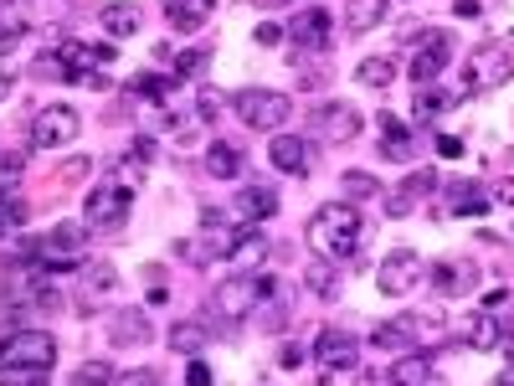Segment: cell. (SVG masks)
<instances>
[{
  "instance_id": "816d5d0a",
  "label": "cell",
  "mask_w": 514,
  "mask_h": 386,
  "mask_svg": "<svg viewBox=\"0 0 514 386\" xmlns=\"http://www.w3.org/2000/svg\"><path fill=\"white\" fill-rule=\"evenodd\" d=\"M114 386H160V376L155 371H134V376H119Z\"/></svg>"
},
{
  "instance_id": "ac0fdd59",
  "label": "cell",
  "mask_w": 514,
  "mask_h": 386,
  "mask_svg": "<svg viewBox=\"0 0 514 386\" xmlns=\"http://www.w3.org/2000/svg\"><path fill=\"white\" fill-rule=\"evenodd\" d=\"M371 350H381V356H407V350H417V325H412V314L376 325V330H371Z\"/></svg>"
},
{
  "instance_id": "8992f818",
  "label": "cell",
  "mask_w": 514,
  "mask_h": 386,
  "mask_svg": "<svg viewBox=\"0 0 514 386\" xmlns=\"http://www.w3.org/2000/svg\"><path fill=\"white\" fill-rule=\"evenodd\" d=\"M78 134H83V114L72 109V103H47V109L31 114V145L36 150H67Z\"/></svg>"
},
{
  "instance_id": "7402d4cb",
  "label": "cell",
  "mask_w": 514,
  "mask_h": 386,
  "mask_svg": "<svg viewBox=\"0 0 514 386\" xmlns=\"http://www.w3.org/2000/svg\"><path fill=\"white\" fill-rule=\"evenodd\" d=\"M247 170V155L237 145H227V139H211L206 145V175H216V181H242Z\"/></svg>"
},
{
  "instance_id": "f5cc1de1",
  "label": "cell",
  "mask_w": 514,
  "mask_h": 386,
  "mask_svg": "<svg viewBox=\"0 0 514 386\" xmlns=\"http://www.w3.org/2000/svg\"><path fill=\"white\" fill-rule=\"evenodd\" d=\"M489 201H494V206H514V175L494 186V196H489Z\"/></svg>"
},
{
  "instance_id": "9a60e30c",
  "label": "cell",
  "mask_w": 514,
  "mask_h": 386,
  "mask_svg": "<svg viewBox=\"0 0 514 386\" xmlns=\"http://www.w3.org/2000/svg\"><path fill=\"white\" fill-rule=\"evenodd\" d=\"M268 160H273V170L299 175V181H304V175L314 170V139H304V134H273Z\"/></svg>"
},
{
  "instance_id": "7a4b0ae2",
  "label": "cell",
  "mask_w": 514,
  "mask_h": 386,
  "mask_svg": "<svg viewBox=\"0 0 514 386\" xmlns=\"http://www.w3.org/2000/svg\"><path fill=\"white\" fill-rule=\"evenodd\" d=\"M263 299H273V278L263 268H252V273L222 278L216 294H211V309L222 314V320H252V309L263 304Z\"/></svg>"
},
{
  "instance_id": "681fc988",
  "label": "cell",
  "mask_w": 514,
  "mask_h": 386,
  "mask_svg": "<svg viewBox=\"0 0 514 386\" xmlns=\"http://www.w3.org/2000/svg\"><path fill=\"white\" fill-rule=\"evenodd\" d=\"M186 386H216V376H211V366H206L201 356L186 366Z\"/></svg>"
},
{
  "instance_id": "30bf717a",
  "label": "cell",
  "mask_w": 514,
  "mask_h": 386,
  "mask_svg": "<svg viewBox=\"0 0 514 386\" xmlns=\"http://www.w3.org/2000/svg\"><path fill=\"white\" fill-rule=\"evenodd\" d=\"M268 253H273V242H268L263 222H247V227H232V232H227V253H222V263H227L232 273H252V268H263V263H268Z\"/></svg>"
},
{
  "instance_id": "7dc6e473",
  "label": "cell",
  "mask_w": 514,
  "mask_h": 386,
  "mask_svg": "<svg viewBox=\"0 0 514 386\" xmlns=\"http://www.w3.org/2000/svg\"><path fill=\"white\" fill-rule=\"evenodd\" d=\"M129 160H134V165H150V160H155V139H150V134H139L134 145H129Z\"/></svg>"
},
{
  "instance_id": "e575fe53",
  "label": "cell",
  "mask_w": 514,
  "mask_h": 386,
  "mask_svg": "<svg viewBox=\"0 0 514 386\" xmlns=\"http://www.w3.org/2000/svg\"><path fill=\"white\" fill-rule=\"evenodd\" d=\"M67 386H114V366H108V361H88V366H78L67 376Z\"/></svg>"
},
{
  "instance_id": "2e32d148",
  "label": "cell",
  "mask_w": 514,
  "mask_h": 386,
  "mask_svg": "<svg viewBox=\"0 0 514 386\" xmlns=\"http://www.w3.org/2000/svg\"><path fill=\"white\" fill-rule=\"evenodd\" d=\"M458 340L473 350H494V345H504V320L494 309H468L458 320Z\"/></svg>"
},
{
  "instance_id": "4316f807",
  "label": "cell",
  "mask_w": 514,
  "mask_h": 386,
  "mask_svg": "<svg viewBox=\"0 0 514 386\" xmlns=\"http://www.w3.org/2000/svg\"><path fill=\"white\" fill-rule=\"evenodd\" d=\"M489 206H494V201L484 196L479 181H448V212H458V217H484Z\"/></svg>"
},
{
  "instance_id": "11a10c76",
  "label": "cell",
  "mask_w": 514,
  "mask_h": 386,
  "mask_svg": "<svg viewBox=\"0 0 514 386\" xmlns=\"http://www.w3.org/2000/svg\"><path fill=\"white\" fill-rule=\"evenodd\" d=\"M494 386H514V361H504V371L494 376Z\"/></svg>"
},
{
  "instance_id": "f1b7e54d",
  "label": "cell",
  "mask_w": 514,
  "mask_h": 386,
  "mask_svg": "<svg viewBox=\"0 0 514 386\" xmlns=\"http://www.w3.org/2000/svg\"><path fill=\"white\" fill-rule=\"evenodd\" d=\"M340 284H345V278H340V263H309V273H304V289L314 294V299H340Z\"/></svg>"
},
{
  "instance_id": "f6af8a7d",
  "label": "cell",
  "mask_w": 514,
  "mask_h": 386,
  "mask_svg": "<svg viewBox=\"0 0 514 386\" xmlns=\"http://www.w3.org/2000/svg\"><path fill=\"white\" fill-rule=\"evenodd\" d=\"M304 361H309V350H304V345H293V340L278 350V366H283V371H299Z\"/></svg>"
},
{
  "instance_id": "8d00e7d4",
  "label": "cell",
  "mask_w": 514,
  "mask_h": 386,
  "mask_svg": "<svg viewBox=\"0 0 514 386\" xmlns=\"http://www.w3.org/2000/svg\"><path fill=\"white\" fill-rule=\"evenodd\" d=\"M206 62H211V47H191V52H175V67H170V73H175L180 83H186V78H196V73H201Z\"/></svg>"
},
{
  "instance_id": "836d02e7",
  "label": "cell",
  "mask_w": 514,
  "mask_h": 386,
  "mask_svg": "<svg viewBox=\"0 0 514 386\" xmlns=\"http://www.w3.org/2000/svg\"><path fill=\"white\" fill-rule=\"evenodd\" d=\"M340 191H345L350 201H365V196H386V191H381V181H376V175H365V170H345V175H340Z\"/></svg>"
},
{
  "instance_id": "e0dca14e",
  "label": "cell",
  "mask_w": 514,
  "mask_h": 386,
  "mask_svg": "<svg viewBox=\"0 0 514 386\" xmlns=\"http://www.w3.org/2000/svg\"><path fill=\"white\" fill-rule=\"evenodd\" d=\"M155 325H150V314L144 309H119V314H108V340H114L119 350H139V345H150Z\"/></svg>"
},
{
  "instance_id": "1f68e13d",
  "label": "cell",
  "mask_w": 514,
  "mask_h": 386,
  "mask_svg": "<svg viewBox=\"0 0 514 386\" xmlns=\"http://www.w3.org/2000/svg\"><path fill=\"white\" fill-rule=\"evenodd\" d=\"M355 78H360L365 88H391V83H396V62H391V57H365Z\"/></svg>"
},
{
  "instance_id": "4dcf8cb0",
  "label": "cell",
  "mask_w": 514,
  "mask_h": 386,
  "mask_svg": "<svg viewBox=\"0 0 514 386\" xmlns=\"http://www.w3.org/2000/svg\"><path fill=\"white\" fill-rule=\"evenodd\" d=\"M252 325L263 330V335H283L288 330V304L283 299H263V304L252 309Z\"/></svg>"
},
{
  "instance_id": "6da1fadb",
  "label": "cell",
  "mask_w": 514,
  "mask_h": 386,
  "mask_svg": "<svg viewBox=\"0 0 514 386\" xmlns=\"http://www.w3.org/2000/svg\"><path fill=\"white\" fill-rule=\"evenodd\" d=\"M304 242L324 263H350L360 253V242H365V222L355 212V201H324L304 227Z\"/></svg>"
},
{
  "instance_id": "ba28073f",
  "label": "cell",
  "mask_w": 514,
  "mask_h": 386,
  "mask_svg": "<svg viewBox=\"0 0 514 386\" xmlns=\"http://www.w3.org/2000/svg\"><path fill=\"white\" fill-rule=\"evenodd\" d=\"M129 191H119L114 181H98L88 196H83V222L88 227H103V232H119L129 222Z\"/></svg>"
},
{
  "instance_id": "ee69618b",
  "label": "cell",
  "mask_w": 514,
  "mask_h": 386,
  "mask_svg": "<svg viewBox=\"0 0 514 386\" xmlns=\"http://www.w3.org/2000/svg\"><path fill=\"white\" fill-rule=\"evenodd\" d=\"M283 31H288V26H278V21H257L252 42H257V47H278V42H283Z\"/></svg>"
},
{
  "instance_id": "3957f363",
  "label": "cell",
  "mask_w": 514,
  "mask_h": 386,
  "mask_svg": "<svg viewBox=\"0 0 514 386\" xmlns=\"http://www.w3.org/2000/svg\"><path fill=\"white\" fill-rule=\"evenodd\" d=\"M232 114L257 134H283V124L293 119V98L278 88H242L232 93Z\"/></svg>"
},
{
  "instance_id": "d6986e66",
  "label": "cell",
  "mask_w": 514,
  "mask_h": 386,
  "mask_svg": "<svg viewBox=\"0 0 514 386\" xmlns=\"http://www.w3.org/2000/svg\"><path fill=\"white\" fill-rule=\"evenodd\" d=\"M170 350H175V356H186V361L206 356V350H211V325L206 320H175L170 325Z\"/></svg>"
},
{
  "instance_id": "f907efd6",
  "label": "cell",
  "mask_w": 514,
  "mask_h": 386,
  "mask_svg": "<svg viewBox=\"0 0 514 386\" xmlns=\"http://www.w3.org/2000/svg\"><path fill=\"white\" fill-rule=\"evenodd\" d=\"M88 175V160H67L62 170H57V181H83Z\"/></svg>"
},
{
  "instance_id": "52a82bcc",
  "label": "cell",
  "mask_w": 514,
  "mask_h": 386,
  "mask_svg": "<svg viewBox=\"0 0 514 386\" xmlns=\"http://www.w3.org/2000/svg\"><path fill=\"white\" fill-rule=\"evenodd\" d=\"M309 129L324 139V145H350V139H360L365 119H360L355 103H345V98H329V103H319V109L309 114Z\"/></svg>"
},
{
  "instance_id": "f546056e",
  "label": "cell",
  "mask_w": 514,
  "mask_h": 386,
  "mask_svg": "<svg viewBox=\"0 0 514 386\" xmlns=\"http://www.w3.org/2000/svg\"><path fill=\"white\" fill-rule=\"evenodd\" d=\"M453 98L458 93H443V88H437V83H427V88H417V124H437V119H443L448 109H453Z\"/></svg>"
},
{
  "instance_id": "7c38bea8",
  "label": "cell",
  "mask_w": 514,
  "mask_h": 386,
  "mask_svg": "<svg viewBox=\"0 0 514 386\" xmlns=\"http://www.w3.org/2000/svg\"><path fill=\"white\" fill-rule=\"evenodd\" d=\"M448 62H453V37H448V31H432V37L412 52V67H407V73H412L417 88H427V83H437V78L448 73Z\"/></svg>"
},
{
  "instance_id": "b9f144b4",
  "label": "cell",
  "mask_w": 514,
  "mask_h": 386,
  "mask_svg": "<svg viewBox=\"0 0 514 386\" xmlns=\"http://www.w3.org/2000/svg\"><path fill=\"white\" fill-rule=\"evenodd\" d=\"M108 181H114L119 191H129V196H134V191L144 186V165H134V160H124V165H114V175H108Z\"/></svg>"
},
{
  "instance_id": "484cf974",
  "label": "cell",
  "mask_w": 514,
  "mask_h": 386,
  "mask_svg": "<svg viewBox=\"0 0 514 386\" xmlns=\"http://www.w3.org/2000/svg\"><path fill=\"white\" fill-rule=\"evenodd\" d=\"M381 155H386V160H396V165H407V160L417 155V145H412V129L401 124L396 114H381Z\"/></svg>"
},
{
  "instance_id": "d4e9b609",
  "label": "cell",
  "mask_w": 514,
  "mask_h": 386,
  "mask_svg": "<svg viewBox=\"0 0 514 386\" xmlns=\"http://www.w3.org/2000/svg\"><path fill=\"white\" fill-rule=\"evenodd\" d=\"M432 376V356L427 350H407V356H396L386 366V386H422Z\"/></svg>"
},
{
  "instance_id": "d6a6232c",
  "label": "cell",
  "mask_w": 514,
  "mask_h": 386,
  "mask_svg": "<svg viewBox=\"0 0 514 386\" xmlns=\"http://www.w3.org/2000/svg\"><path fill=\"white\" fill-rule=\"evenodd\" d=\"M21 37H26V16H21V11H11V6H0V57L16 52V47H21Z\"/></svg>"
},
{
  "instance_id": "cb8c5ba5",
  "label": "cell",
  "mask_w": 514,
  "mask_h": 386,
  "mask_svg": "<svg viewBox=\"0 0 514 386\" xmlns=\"http://www.w3.org/2000/svg\"><path fill=\"white\" fill-rule=\"evenodd\" d=\"M119 289V273H114V263L108 258H98V263H83V309H93V304H103L108 294Z\"/></svg>"
},
{
  "instance_id": "74e56055",
  "label": "cell",
  "mask_w": 514,
  "mask_h": 386,
  "mask_svg": "<svg viewBox=\"0 0 514 386\" xmlns=\"http://www.w3.org/2000/svg\"><path fill=\"white\" fill-rule=\"evenodd\" d=\"M31 78H42V83H72L57 52H42V57H36V62H31Z\"/></svg>"
},
{
  "instance_id": "6f0895ef",
  "label": "cell",
  "mask_w": 514,
  "mask_h": 386,
  "mask_svg": "<svg viewBox=\"0 0 514 386\" xmlns=\"http://www.w3.org/2000/svg\"><path fill=\"white\" fill-rule=\"evenodd\" d=\"M422 386H448V381H443V376H437V371H432V376H427Z\"/></svg>"
},
{
  "instance_id": "277c9868",
  "label": "cell",
  "mask_w": 514,
  "mask_h": 386,
  "mask_svg": "<svg viewBox=\"0 0 514 386\" xmlns=\"http://www.w3.org/2000/svg\"><path fill=\"white\" fill-rule=\"evenodd\" d=\"M514 78V57L499 47V42H479L468 57H463V73H458V93H494Z\"/></svg>"
},
{
  "instance_id": "ffe728a7",
  "label": "cell",
  "mask_w": 514,
  "mask_h": 386,
  "mask_svg": "<svg viewBox=\"0 0 514 386\" xmlns=\"http://www.w3.org/2000/svg\"><path fill=\"white\" fill-rule=\"evenodd\" d=\"M98 26H103L114 42H124V37H134V31L144 26V11L134 6V0H108V6L98 11Z\"/></svg>"
},
{
  "instance_id": "83f0119b",
  "label": "cell",
  "mask_w": 514,
  "mask_h": 386,
  "mask_svg": "<svg viewBox=\"0 0 514 386\" xmlns=\"http://www.w3.org/2000/svg\"><path fill=\"white\" fill-rule=\"evenodd\" d=\"M386 21V0H345V37H365Z\"/></svg>"
},
{
  "instance_id": "bcb514c9",
  "label": "cell",
  "mask_w": 514,
  "mask_h": 386,
  "mask_svg": "<svg viewBox=\"0 0 514 386\" xmlns=\"http://www.w3.org/2000/svg\"><path fill=\"white\" fill-rule=\"evenodd\" d=\"M21 170H26V155H21V150H6V155H0V181H16Z\"/></svg>"
},
{
  "instance_id": "5bb4252c",
  "label": "cell",
  "mask_w": 514,
  "mask_h": 386,
  "mask_svg": "<svg viewBox=\"0 0 514 386\" xmlns=\"http://www.w3.org/2000/svg\"><path fill=\"white\" fill-rule=\"evenodd\" d=\"M288 37H293V52H329L335 47V21H329V11L309 6V11L293 16Z\"/></svg>"
},
{
  "instance_id": "44dd1931",
  "label": "cell",
  "mask_w": 514,
  "mask_h": 386,
  "mask_svg": "<svg viewBox=\"0 0 514 386\" xmlns=\"http://www.w3.org/2000/svg\"><path fill=\"white\" fill-rule=\"evenodd\" d=\"M165 16H170V31H180V37H191V31L206 26V16L216 11V0H160Z\"/></svg>"
},
{
  "instance_id": "8fae6325",
  "label": "cell",
  "mask_w": 514,
  "mask_h": 386,
  "mask_svg": "<svg viewBox=\"0 0 514 386\" xmlns=\"http://www.w3.org/2000/svg\"><path fill=\"white\" fill-rule=\"evenodd\" d=\"M427 284L437 299H463V294H479V263L473 258H443V263H432L427 268Z\"/></svg>"
},
{
  "instance_id": "7bdbcfd3",
  "label": "cell",
  "mask_w": 514,
  "mask_h": 386,
  "mask_svg": "<svg viewBox=\"0 0 514 386\" xmlns=\"http://www.w3.org/2000/svg\"><path fill=\"white\" fill-rule=\"evenodd\" d=\"M52 371H0V386H47Z\"/></svg>"
},
{
  "instance_id": "9f6ffc18",
  "label": "cell",
  "mask_w": 514,
  "mask_h": 386,
  "mask_svg": "<svg viewBox=\"0 0 514 386\" xmlns=\"http://www.w3.org/2000/svg\"><path fill=\"white\" fill-rule=\"evenodd\" d=\"M252 6H263V11H273V6H288V0H252Z\"/></svg>"
},
{
  "instance_id": "9c48e42d",
  "label": "cell",
  "mask_w": 514,
  "mask_h": 386,
  "mask_svg": "<svg viewBox=\"0 0 514 386\" xmlns=\"http://www.w3.org/2000/svg\"><path fill=\"white\" fill-rule=\"evenodd\" d=\"M422 253H412V248H396V253H386L381 258V268H376V289L386 294V299H407L417 284H422Z\"/></svg>"
},
{
  "instance_id": "d590c367",
  "label": "cell",
  "mask_w": 514,
  "mask_h": 386,
  "mask_svg": "<svg viewBox=\"0 0 514 386\" xmlns=\"http://www.w3.org/2000/svg\"><path fill=\"white\" fill-rule=\"evenodd\" d=\"M26 222V201L16 191H0V237H11V227Z\"/></svg>"
},
{
  "instance_id": "603a6c76",
  "label": "cell",
  "mask_w": 514,
  "mask_h": 386,
  "mask_svg": "<svg viewBox=\"0 0 514 386\" xmlns=\"http://www.w3.org/2000/svg\"><path fill=\"white\" fill-rule=\"evenodd\" d=\"M278 191L268 186V181H252V186H242V196H237V212L247 217V222H268V217H278Z\"/></svg>"
},
{
  "instance_id": "60d3db41",
  "label": "cell",
  "mask_w": 514,
  "mask_h": 386,
  "mask_svg": "<svg viewBox=\"0 0 514 386\" xmlns=\"http://www.w3.org/2000/svg\"><path fill=\"white\" fill-rule=\"evenodd\" d=\"M227 103H232V98H227L222 88H201V93H196V119H216Z\"/></svg>"
},
{
  "instance_id": "5b68a950",
  "label": "cell",
  "mask_w": 514,
  "mask_h": 386,
  "mask_svg": "<svg viewBox=\"0 0 514 386\" xmlns=\"http://www.w3.org/2000/svg\"><path fill=\"white\" fill-rule=\"evenodd\" d=\"M57 340L47 330H16L0 340V371H52Z\"/></svg>"
},
{
  "instance_id": "db71d44e",
  "label": "cell",
  "mask_w": 514,
  "mask_h": 386,
  "mask_svg": "<svg viewBox=\"0 0 514 386\" xmlns=\"http://www.w3.org/2000/svg\"><path fill=\"white\" fill-rule=\"evenodd\" d=\"M437 150H443L448 160H458V155H463V139H453V134H437Z\"/></svg>"
},
{
  "instance_id": "f35d334b",
  "label": "cell",
  "mask_w": 514,
  "mask_h": 386,
  "mask_svg": "<svg viewBox=\"0 0 514 386\" xmlns=\"http://www.w3.org/2000/svg\"><path fill=\"white\" fill-rule=\"evenodd\" d=\"M401 191H407L412 201H427V196L437 191V170H427V165H422V170H412L407 181H401Z\"/></svg>"
},
{
  "instance_id": "4fadbf2b",
  "label": "cell",
  "mask_w": 514,
  "mask_h": 386,
  "mask_svg": "<svg viewBox=\"0 0 514 386\" xmlns=\"http://www.w3.org/2000/svg\"><path fill=\"white\" fill-rule=\"evenodd\" d=\"M314 361H319L324 371H355V366H360V340H355L350 330H340V325H329V330H319V340H314Z\"/></svg>"
},
{
  "instance_id": "c3c4849f",
  "label": "cell",
  "mask_w": 514,
  "mask_h": 386,
  "mask_svg": "<svg viewBox=\"0 0 514 386\" xmlns=\"http://www.w3.org/2000/svg\"><path fill=\"white\" fill-rule=\"evenodd\" d=\"M412 206H417V201H412L407 191H386V217H407Z\"/></svg>"
},
{
  "instance_id": "ab89813d",
  "label": "cell",
  "mask_w": 514,
  "mask_h": 386,
  "mask_svg": "<svg viewBox=\"0 0 514 386\" xmlns=\"http://www.w3.org/2000/svg\"><path fill=\"white\" fill-rule=\"evenodd\" d=\"M293 78H299V88H304V93H319V88L329 83V73H324L319 62H299V57H293Z\"/></svg>"
}]
</instances>
